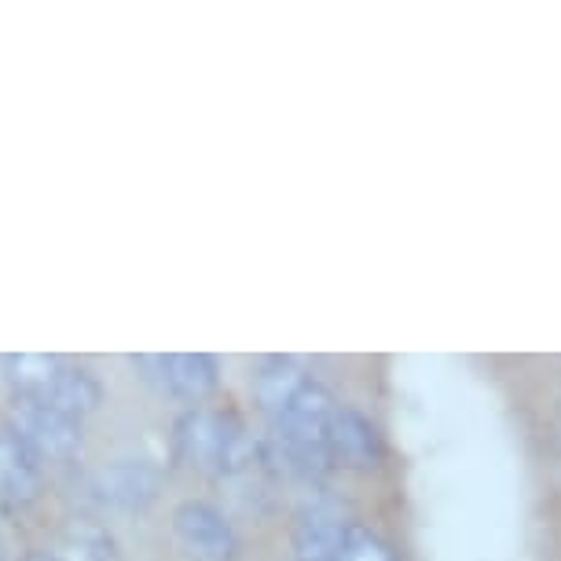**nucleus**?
I'll return each mask as SVG.
<instances>
[{
    "label": "nucleus",
    "instance_id": "obj_1",
    "mask_svg": "<svg viewBox=\"0 0 561 561\" xmlns=\"http://www.w3.org/2000/svg\"><path fill=\"white\" fill-rule=\"evenodd\" d=\"M253 400L279 440L283 455L309 473L331 470V437L337 419V400L320 378L287 356L264 359L253 375Z\"/></svg>",
    "mask_w": 561,
    "mask_h": 561
},
{
    "label": "nucleus",
    "instance_id": "obj_2",
    "mask_svg": "<svg viewBox=\"0 0 561 561\" xmlns=\"http://www.w3.org/2000/svg\"><path fill=\"white\" fill-rule=\"evenodd\" d=\"M176 451L187 462L198 466L217 478H236L247 473L257 459V440L247 430L236 411L217 408H192L187 415L176 419Z\"/></svg>",
    "mask_w": 561,
    "mask_h": 561
},
{
    "label": "nucleus",
    "instance_id": "obj_3",
    "mask_svg": "<svg viewBox=\"0 0 561 561\" xmlns=\"http://www.w3.org/2000/svg\"><path fill=\"white\" fill-rule=\"evenodd\" d=\"M8 426L26 440V448L37 459L48 462H70L84 444L81 419L30 397H12V404H8Z\"/></svg>",
    "mask_w": 561,
    "mask_h": 561
},
{
    "label": "nucleus",
    "instance_id": "obj_4",
    "mask_svg": "<svg viewBox=\"0 0 561 561\" xmlns=\"http://www.w3.org/2000/svg\"><path fill=\"white\" fill-rule=\"evenodd\" d=\"M133 367L158 393L192 400V404L214 397L220 386V367L209 353H144L133 356Z\"/></svg>",
    "mask_w": 561,
    "mask_h": 561
},
{
    "label": "nucleus",
    "instance_id": "obj_5",
    "mask_svg": "<svg viewBox=\"0 0 561 561\" xmlns=\"http://www.w3.org/2000/svg\"><path fill=\"white\" fill-rule=\"evenodd\" d=\"M173 536L180 547L198 561H231L239 550V539L231 533L228 517L209 503H180L173 511Z\"/></svg>",
    "mask_w": 561,
    "mask_h": 561
},
{
    "label": "nucleus",
    "instance_id": "obj_6",
    "mask_svg": "<svg viewBox=\"0 0 561 561\" xmlns=\"http://www.w3.org/2000/svg\"><path fill=\"white\" fill-rule=\"evenodd\" d=\"M158 492H162V473H158V466L144 459H122V462L100 466V470L92 473V495L125 514L147 511V506L158 500Z\"/></svg>",
    "mask_w": 561,
    "mask_h": 561
},
{
    "label": "nucleus",
    "instance_id": "obj_7",
    "mask_svg": "<svg viewBox=\"0 0 561 561\" xmlns=\"http://www.w3.org/2000/svg\"><path fill=\"white\" fill-rule=\"evenodd\" d=\"M67 359L59 356H45V353H8L0 356V370H4L8 386H12V397H30L41 400V404H51L67 378Z\"/></svg>",
    "mask_w": 561,
    "mask_h": 561
},
{
    "label": "nucleus",
    "instance_id": "obj_8",
    "mask_svg": "<svg viewBox=\"0 0 561 561\" xmlns=\"http://www.w3.org/2000/svg\"><path fill=\"white\" fill-rule=\"evenodd\" d=\"M331 459L342 470H375L382 462V437L370 426V419L359 415L356 408H337L334 437H331Z\"/></svg>",
    "mask_w": 561,
    "mask_h": 561
},
{
    "label": "nucleus",
    "instance_id": "obj_9",
    "mask_svg": "<svg viewBox=\"0 0 561 561\" xmlns=\"http://www.w3.org/2000/svg\"><path fill=\"white\" fill-rule=\"evenodd\" d=\"M41 495V459L12 426H0V500L26 506Z\"/></svg>",
    "mask_w": 561,
    "mask_h": 561
},
{
    "label": "nucleus",
    "instance_id": "obj_10",
    "mask_svg": "<svg viewBox=\"0 0 561 561\" xmlns=\"http://www.w3.org/2000/svg\"><path fill=\"white\" fill-rule=\"evenodd\" d=\"M345 522L331 514H309L294 528V561H337L342 558Z\"/></svg>",
    "mask_w": 561,
    "mask_h": 561
},
{
    "label": "nucleus",
    "instance_id": "obj_11",
    "mask_svg": "<svg viewBox=\"0 0 561 561\" xmlns=\"http://www.w3.org/2000/svg\"><path fill=\"white\" fill-rule=\"evenodd\" d=\"M67 543L81 561H118V547H114L111 533L96 522H70Z\"/></svg>",
    "mask_w": 561,
    "mask_h": 561
},
{
    "label": "nucleus",
    "instance_id": "obj_12",
    "mask_svg": "<svg viewBox=\"0 0 561 561\" xmlns=\"http://www.w3.org/2000/svg\"><path fill=\"white\" fill-rule=\"evenodd\" d=\"M337 561H400V558H397V550L389 547L378 533H370L367 525L345 522L342 558H337Z\"/></svg>",
    "mask_w": 561,
    "mask_h": 561
},
{
    "label": "nucleus",
    "instance_id": "obj_13",
    "mask_svg": "<svg viewBox=\"0 0 561 561\" xmlns=\"http://www.w3.org/2000/svg\"><path fill=\"white\" fill-rule=\"evenodd\" d=\"M19 561H59V558L51 554V550H26V554L19 558Z\"/></svg>",
    "mask_w": 561,
    "mask_h": 561
},
{
    "label": "nucleus",
    "instance_id": "obj_14",
    "mask_svg": "<svg viewBox=\"0 0 561 561\" xmlns=\"http://www.w3.org/2000/svg\"><path fill=\"white\" fill-rule=\"evenodd\" d=\"M0 561H4V550H0Z\"/></svg>",
    "mask_w": 561,
    "mask_h": 561
}]
</instances>
